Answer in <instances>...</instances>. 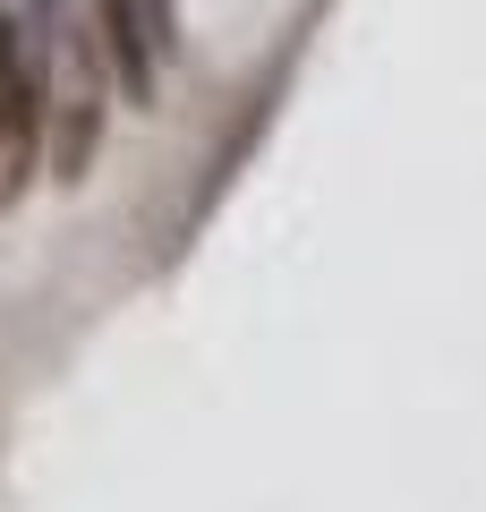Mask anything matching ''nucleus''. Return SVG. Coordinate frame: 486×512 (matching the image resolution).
<instances>
[{"mask_svg":"<svg viewBox=\"0 0 486 512\" xmlns=\"http://www.w3.org/2000/svg\"><path fill=\"white\" fill-rule=\"evenodd\" d=\"M26 35H35V26H26ZM35 52H43V86H52V180L77 188L94 171V146H103V120H111L103 26H77L69 9H60L35 35Z\"/></svg>","mask_w":486,"mask_h":512,"instance_id":"obj_1","label":"nucleus"},{"mask_svg":"<svg viewBox=\"0 0 486 512\" xmlns=\"http://www.w3.org/2000/svg\"><path fill=\"white\" fill-rule=\"evenodd\" d=\"M43 154H52V86H43V52L9 9H0V214L35 188Z\"/></svg>","mask_w":486,"mask_h":512,"instance_id":"obj_2","label":"nucleus"},{"mask_svg":"<svg viewBox=\"0 0 486 512\" xmlns=\"http://www.w3.org/2000/svg\"><path fill=\"white\" fill-rule=\"evenodd\" d=\"M94 26H103L111 77L128 86V103H145L162 77V52L180 43V0H94Z\"/></svg>","mask_w":486,"mask_h":512,"instance_id":"obj_3","label":"nucleus"}]
</instances>
